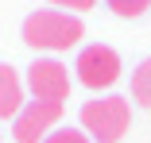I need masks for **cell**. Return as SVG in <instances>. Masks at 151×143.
Instances as JSON below:
<instances>
[{"label":"cell","mask_w":151,"mask_h":143,"mask_svg":"<svg viewBox=\"0 0 151 143\" xmlns=\"http://www.w3.org/2000/svg\"><path fill=\"white\" fill-rule=\"evenodd\" d=\"M85 35V27L78 16L70 12H54V8H43V12H31L23 19V43L35 46V50H70L78 46Z\"/></svg>","instance_id":"obj_1"},{"label":"cell","mask_w":151,"mask_h":143,"mask_svg":"<svg viewBox=\"0 0 151 143\" xmlns=\"http://www.w3.org/2000/svg\"><path fill=\"white\" fill-rule=\"evenodd\" d=\"M78 120H81V132H89L97 143H120L124 132L132 128V104H128V97L109 93L97 101H85Z\"/></svg>","instance_id":"obj_2"},{"label":"cell","mask_w":151,"mask_h":143,"mask_svg":"<svg viewBox=\"0 0 151 143\" xmlns=\"http://www.w3.org/2000/svg\"><path fill=\"white\" fill-rule=\"evenodd\" d=\"M74 70H78V81L85 85V89H97V93L101 89H112L116 77H120V54L112 46H105V43L81 46Z\"/></svg>","instance_id":"obj_3"},{"label":"cell","mask_w":151,"mask_h":143,"mask_svg":"<svg viewBox=\"0 0 151 143\" xmlns=\"http://www.w3.org/2000/svg\"><path fill=\"white\" fill-rule=\"evenodd\" d=\"M58 120H62V104H54V101H27L19 108V116L12 120V139L16 143H43Z\"/></svg>","instance_id":"obj_4"},{"label":"cell","mask_w":151,"mask_h":143,"mask_svg":"<svg viewBox=\"0 0 151 143\" xmlns=\"http://www.w3.org/2000/svg\"><path fill=\"white\" fill-rule=\"evenodd\" d=\"M27 89L35 93V101H54L62 104L70 97V66L58 58H39L27 66Z\"/></svg>","instance_id":"obj_5"},{"label":"cell","mask_w":151,"mask_h":143,"mask_svg":"<svg viewBox=\"0 0 151 143\" xmlns=\"http://www.w3.org/2000/svg\"><path fill=\"white\" fill-rule=\"evenodd\" d=\"M23 104H27V101H23V77H19L12 66L0 62V120H8V116L16 120Z\"/></svg>","instance_id":"obj_6"},{"label":"cell","mask_w":151,"mask_h":143,"mask_svg":"<svg viewBox=\"0 0 151 143\" xmlns=\"http://www.w3.org/2000/svg\"><path fill=\"white\" fill-rule=\"evenodd\" d=\"M132 97H136L143 108H151V58H143V62L132 70Z\"/></svg>","instance_id":"obj_7"},{"label":"cell","mask_w":151,"mask_h":143,"mask_svg":"<svg viewBox=\"0 0 151 143\" xmlns=\"http://www.w3.org/2000/svg\"><path fill=\"white\" fill-rule=\"evenodd\" d=\"M105 4H109L120 19H139V16L151 8V0H105Z\"/></svg>","instance_id":"obj_8"},{"label":"cell","mask_w":151,"mask_h":143,"mask_svg":"<svg viewBox=\"0 0 151 143\" xmlns=\"http://www.w3.org/2000/svg\"><path fill=\"white\" fill-rule=\"evenodd\" d=\"M43 143H89V135L78 132V128H58V132H50Z\"/></svg>","instance_id":"obj_9"},{"label":"cell","mask_w":151,"mask_h":143,"mask_svg":"<svg viewBox=\"0 0 151 143\" xmlns=\"http://www.w3.org/2000/svg\"><path fill=\"white\" fill-rule=\"evenodd\" d=\"M54 8H70V12H89L97 0H50Z\"/></svg>","instance_id":"obj_10"}]
</instances>
